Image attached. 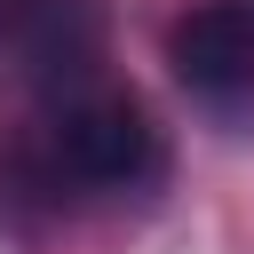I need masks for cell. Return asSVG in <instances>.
I'll list each match as a JSON object with an SVG mask.
<instances>
[{"label": "cell", "mask_w": 254, "mask_h": 254, "mask_svg": "<svg viewBox=\"0 0 254 254\" xmlns=\"http://www.w3.org/2000/svg\"><path fill=\"white\" fill-rule=\"evenodd\" d=\"M167 56H175L183 87H198V95H238V87H254V0H198V8L175 24Z\"/></svg>", "instance_id": "obj_2"}, {"label": "cell", "mask_w": 254, "mask_h": 254, "mask_svg": "<svg viewBox=\"0 0 254 254\" xmlns=\"http://www.w3.org/2000/svg\"><path fill=\"white\" fill-rule=\"evenodd\" d=\"M48 159H56V175H71L87 190H135L159 175V135L143 119V103L111 95V87H79L48 119Z\"/></svg>", "instance_id": "obj_1"}]
</instances>
